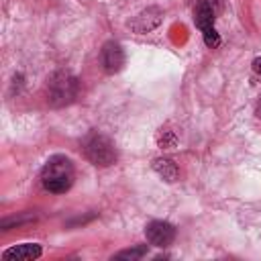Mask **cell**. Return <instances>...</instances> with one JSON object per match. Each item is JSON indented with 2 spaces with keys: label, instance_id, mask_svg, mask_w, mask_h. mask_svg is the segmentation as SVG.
Here are the masks:
<instances>
[{
  "label": "cell",
  "instance_id": "6da1fadb",
  "mask_svg": "<svg viewBox=\"0 0 261 261\" xmlns=\"http://www.w3.org/2000/svg\"><path fill=\"white\" fill-rule=\"evenodd\" d=\"M75 179V167L67 155H51L41 169V184L51 194H65Z\"/></svg>",
  "mask_w": 261,
  "mask_h": 261
},
{
  "label": "cell",
  "instance_id": "7a4b0ae2",
  "mask_svg": "<svg viewBox=\"0 0 261 261\" xmlns=\"http://www.w3.org/2000/svg\"><path fill=\"white\" fill-rule=\"evenodd\" d=\"M47 102L53 108L71 104L80 94V80L71 71H55L47 80Z\"/></svg>",
  "mask_w": 261,
  "mask_h": 261
},
{
  "label": "cell",
  "instance_id": "3957f363",
  "mask_svg": "<svg viewBox=\"0 0 261 261\" xmlns=\"http://www.w3.org/2000/svg\"><path fill=\"white\" fill-rule=\"evenodd\" d=\"M82 149H84L86 159L92 165H96V167H110L116 161V147H114V143L106 135H102L98 130H92V133H88L84 137Z\"/></svg>",
  "mask_w": 261,
  "mask_h": 261
},
{
  "label": "cell",
  "instance_id": "277c9868",
  "mask_svg": "<svg viewBox=\"0 0 261 261\" xmlns=\"http://www.w3.org/2000/svg\"><path fill=\"white\" fill-rule=\"evenodd\" d=\"M161 22H163V8H159V6H147L139 14H135L126 22V27L133 33H137V35H147V33L155 31Z\"/></svg>",
  "mask_w": 261,
  "mask_h": 261
},
{
  "label": "cell",
  "instance_id": "5b68a950",
  "mask_svg": "<svg viewBox=\"0 0 261 261\" xmlns=\"http://www.w3.org/2000/svg\"><path fill=\"white\" fill-rule=\"evenodd\" d=\"M145 237H147L149 245L165 249L175 239V226L171 222H167V220H151L145 226Z\"/></svg>",
  "mask_w": 261,
  "mask_h": 261
},
{
  "label": "cell",
  "instance_id": "8992f818",
  "mask_svg": "<svg viewBox=\"0 0 261 261\" xmlns=\"http://www.w3.org/2000/svg\"><path fill=\"white\" fill-rule=\"evenodd\" d=\"M124 49L118 41H106L100 49V61L106 73H118L124 67Z\"/></svg>",
  "mask_w": 261,
  "mask_h": 261
},
{
  "label": "cell",
  "instance_id": "52a82bcc",
  "mask_svg": "<svg viewBox=\"0 0 261 261\" xmlns=\"http://www.w3.org/2000/svg\"><path fill=\"white\" fill-rule=\"evenodd\" d=\"M43 255L39 243H20L2 253V261H33Z\"/></svg>",
  "mask_w": 261,
  "mask_h": 261
},
{
  "label": "cell",
  "instance_id": "ba28073f",
  "mask_svg": "<svg viewBox=\"0 0 261 261\" xmlns=\"http://www.w3.org/2000/svg\"><path fill=\"white\" fill-rule=\"evenodd\" d=\"M151 167H153V171H155L163 181H167V184H173V181H177V177H179V169H177V165L173 163V159H169V157H155L153 163H151Z\"/></svg>",
  "mask_w": 261,
  "mask_h": 261
},
{
  "label": "cell",
  "instance_id": "9c48e42d",
  "mask_svg": "<svg viewBox=\"0 0 261 261\" xmlns=\"http://www.w3.org/2000/svg\"><path fill=\"white\" fill-rule=\"evenodd\" d=\"M194 22L200 31L214 27V6L208 4L206 0H198V4L194 8Z\"/></svg>",
  "mask_w": 261,
  "mask_h": 261
},
{
  "label": "cell",
  "instance_id": "30bf717a",
  "mask_svg": "<svg viewBox=\"0 0 261 261\" xmlns=\"http://www.w3.org/2000/svg\"><path fill=\"white\" fill-rule=\"evenodd\" d=\"M155 143H157L159 149H173L177 145V135L169 126H161L155 135Z\"/></svg>",
  "mask_w": 261,
  "mask_h": 261
},
{
  "label": "cell",
  "instance_id": "8fae6325",
  "mask_svg": "<svg viewBox=\"0 0 261 261\" xmlns=\"http://www.w3.org/2000/svg\"><path fill=\"white\" fill-rule=\"evenodd\" d=\"M147 255V245H137V247H130V249H124L120 253L114 255V259H126V261H135V259H141Z\"/></svg>",
  "mask_w": 261,
  "mask_h": 261
},
{
  "label": "cell",
  "instance_id": "7c38bea8",
  "mask_svg": "<svg viewBox=\"0 0 261 261\" xmlns=\"http://www.w3.org/2000/svg\"><path fill=\"white\" fill-rule=\"evenodd\" d=\"M202 37H204V45H206L208 49H216V47L220 45V35H218V31H216L214 27L202 31Z\"/></svg>",
  "mask_w": 261,
  "mask_h": 261
},
{
  "label": "cell",
  "instance_id": "4fadbf2b",
  "mask_svg": "<svg viewBox=\"0 0 261 261\" xmlns=\"http://www.w3.org/2000/svg\"><path fill=\"white\" fill-rule=\"evenodd\" d=\"M22 84H24V77H22V73H14V77H12V90H16V94L20 92Z\"/></svg>",
  "mask_w": 261,
  "mask_h": 261
},
{
  "label": "cell",
  "instance_id": "5bb4252c",
  "mask_svg": "<svg viewBox=\"0 0 261 261\" xmlns=\"http://www.w3.org/2000/svg\"><path fill=\"white\" fill-rule=\"evenodd\" d=\"M251 69H253V73H255L257 77H261V57H255V59L251 61Z\"/></svg>",
  "mask_w": 261,
  "mask_h": 261
},
{
  "label": "cell",
  "instance_id": "9a60e30c",
  "mask_svg": "<svg viewBox=\"0 0 261 261\" xmlns=\"http://www.w3.org/2000/svg\"><path fill=\"white\" fill-rule=\"evenodd\" d=\"M255 116L261 120V98L257 100V104H255Z\"/></svg>",
  "mask_w": 261,
  "mask_h": 261
},
{
  "label": "cell",
  "instance_id": "2e32d148",
  "mask_svg": "<svg viewBox=\"0 0 261 261\" xmlns=\"http://www.w3.org/2000/svg\"><path fill=\"white\" fill-rule=\"evenodd\" d=\"M188 2H194V0H188Z\"/></svg>",
  "mask_w": 261,
  "mask_h": 261
}]
</instances>
